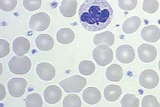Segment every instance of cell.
I'll return each instance as SVG.
<instances>
[{
	"instance_id": "obj_27",
	"label": "cell",
	"mask_w": 160,
	"mask_h": 107,
	"mask_svg": "<svg viewBox=\"0 0 160 107\" xmlns=\"http://www.w3.org/2000/svg\"><path fill=\"white\" fill-rule=\"evenodd\" d=\"M41 0H23V6L29 11H34L40 9L41 6Z\"/></svg>"
},
{
	"instance_id": "obj_4",
	"label": "cell",
	"mask_w": 160,
	"mask_h": 107,
	"mask_svg": "<svg viewBox=\"0 0 160 107\" xmlns=\"http://www.w3.org/2000/svg\"><path fill=\"white\" fill-rule=\"evenodd\" d=\"M92 56L98 64L104 67L112 62L113 52L109 46L100 45L94 49Z\"/></svg>"
},
{
	"instance_id": "obj_18",
	"label": "cell",
	"mask_w": 160,
	"mask_h": 107,
	"mask_svg": "<svg viewBox=\"0 0 160 107\" xmlns=\"http://www.w3.org/2000/svg\"><path fill=\"white\" fill-rule=\"evenodd\" d=\"M141 24V19L139 17L128 18L122 24V29L126 34H132L139 29Z\"/></svg>"
},
{
	"instance_id": "obj_10",
	"label": "cell",
	"mask_w": 160,
	"mask_h": 107,
	"mask_svg": "<svg viewBox=\"0 0 160 107\" xmlns=\"http://www.w3.org/2000/svg\"><path fill=\"white\" fill-rule=\"evenodd\" d=\"M36 72L39 78L45 81H51L56 75V69L54 66L45 62L38 64Z\"/></svg>"
},
{
	"instance_id": "obj_16",
	"label": "cell",
	"mask_w": 160,
	"mask_h": 107,
	"mask_svg": "<svg viewBox=\"0 0 160 107\" xmlns=\"http://www.w3.org/2000/svg\"><path fill=\"white\" fill-rule=\"evenodd\" d=\"M35 43L37 48L42 51H50L54 45V40L50 35L40 34L37 37Z\"/></svg>"
},
{
	"instance_id": "obj_3",
	"label": "cell",
	"mask_w": 160,
	"mask_h": 107,
	"mask_svg": "<svg viewBox=\"0 0 160 107\" xmlns=\"http://www.w3.org/2000/svg\"><path fill=\"white\" fill-rule=\"evenodd\" d=\"M60 86L66 93H78L86 86L87 80L84 77L75 75L60 82Z\"/></svg>"
},
{
	"instance_id": "obj_14",
	"label": "cell",
	"mask_w": 160,
	"mask_h": 107,
	"mask_svg": "<svg viewBox=\"0 0 160 107\" xmlns=\"http://www.w3.org/2000/svg\"><path fill=\"white\" fill-rule=\"evenodd\" d=\"M82 99L88 104H96L101 100V94L96 88L88 87L83 91Z\"/></svg>"
},
{
	"instance_id": "obj_31",
	"label": "cell",
	"mask_w": 160,
	"mask_h": 107,
	"mask_svg": "<svg viewBox=\"0 0 160 107\" xmlns=\"http://www.w3.org/2000/svg\"><path fill=\"white\" fill-rule=\"evenodd\" d=\"M10 44L4 39H0V58L6 56L10 52Z\"/></svg>"
},
{
	"instance_id": "obj_5",
	"label": "cell",
	"mask_w": 160,
	"mask_h": 107,
	"mask_svg": "<svg viewBox=\"0 0 160 107\" xmlns=\"http://www.w3.org/2000/svg\"><path fill=\"white\" fill-rule=\"evenodd\" d=\"M50 22V16L47 13L40 12L34 14L31 17L29 27L36 31H43L49 27Z\"/></svg>"
},
{
	"instance_id": "obj_20",
	"label": "cell",
	"mask_w": 160,
	"mask_h": 107,
	"mask_svg": "<svg viewBox=\"0 0 160 107\" xmlns=\"http://www.w3.org/2000/svg\"><path fill=\"white\" fill-rule=\"evenodd\" d=\"M122 88L118 85L111 84L105 88L104 89V96L107 101L115 102L119 99L121 95Z\"/></svg>"
},
{
	"instance_id": "obj_13",
	"label": "cell",
	"mask_w": 160,
	"mask_h": 107,
	"mask_svg": "<svg viewBox=\"0 0 160 107\" xmlns=\"http://www.w3.org/2000/svg\"><path fill=\"white\" fill-rule=\"evenodd\" d=\"M30 49V41L24 37H18L12 43V50L18 56H24L28 52Z\"/></svg>"
},
{
	"instance_id": "obj_25",
	"label": "cell",
	"mask_w": 160,
	"mask_h": 107,
	"mask_svg": "<svg viewBox=\"0 0 160 107\" xmlns=\"http://www.w3.org/2000/svg\"><path fill=\"white\" fill-rule=\"evenodd\" d=\"M121 104L122 107H138L140 101L134 94H126L122 99Z\"/></svg>"
},
{
	"instance_id": "obj_6",
	"label": "cell",
	"mask_w": 160,
	"mask_h": 107,
	"mask_svg": "<svg viewBox=\"0 0 160 107\" xmlns=\"http://www.w3.org/2000/svg\"><path fill=\"white\" fill-rule=\"evenodd\" d=\"M159 77L157 72L152 69H146L140 74L139 83L142 87L147 89L155 88L159 84Z\"/></svg>"
},
{
	"instance_id": "obj_23",
	"label": "cell",
	"mask_w": 160,
	"mask_h": 107,
	"mask_svg": "<svg viewBox=\"0 0 160 107\" xmlns=\"http://www.w3.org/2000/svg\"><path fill=\"white\" fill-rule=\"evenodd\" d=\"M62 106L65 107H81V100L80 97L77 94H68L64 98Z\"/></svg>"
},
{
	"instance_id": "obj_2",
	"label": "cell",
	"mask_w": 160,
	"mask_h": 107,
	"mask_svg": "<svg viewBox=\"0 0 160 107\" xmlns=\"http://www.w3.org/2000/svg\"><path fill=\"white\" fill-rule=\"evenodd\" d=\"M10 71L15 74H25L30 71L32 62L28 57L15 56L9 62Z\"/></svg>"
},
{
	"instance_id": "obj_22",
	"label": "cell",
	"mask_w": 160,
	"mask_h": 107,
	"mask_svg": "<svg viewBox=\"0 0 160 107\" xmlns=\"http://www.w3.org/2000/svg\"><path fill=\"white\" fill-rule=\"evenodd\" d=\"M96 69L95 64L91 61H82L79 65V71L84 76H90L94 73Z\"/></svg>"
},
{
	"instance_id": "obj_30",
	"label": "cell",
	"mask_w": 160,
	"mask_h": 107,
	"mask_svg": "<svg viewBox=\"0 0 160 107\" xmlns=\"http://www.w3.org/2000/svg\"><path fill=\"white\" fill-rule=\"evenodd\" d=\"M17 4V0H0V8L5 12L13 10Z\"/></svg>"
},
{
	"instance_id": "obj_1",
	"label": "cell",
	"mask_w": 160,
	"mask_h": 107,
	"mask_svg": "<svg viewBox=\"0 0 160 107\" xmlns=\"http://www.w3.org/2000/svg\"><path fill=\"white\" fill-rule=\"evenodd\" d=\"M113 10L106 0H86L80 6V23L89 31H99L106 28L112 20Z\"/></svg>"
},
{
	"instance_id": "obj_32",
	"label": "cell",
	"mask_w": 160,
	"mask_h": 107,
	"mask_svg": "<svg viewBox=\"0 0 160 107\" xmlns=\"http://www.w3.org/2000/svg\"><path fill=\"white\" fill-rule=\"evenodd\" d=\"M6 96V91H5V88L2 84H1V99L0 100L2 101Z\"/></svg>"
},
{
	"instance_id": "obj_8",
	"label": "cell",
	"mask_w": 160,
	"mask_h": 107,
	"mask_svg": "<svg viewBox=\"0 0 160 107\" xmlns=\"http://www.w3.org/2000/svg\"><path fill=\"white\" fill-rule=\"evenodd\" d=\"M138 52L140 60L145 63L153 62L157 56L156 48L151 44H142L138 49Z\"/></svg>"
},
{
	"instance_id": "obj_17",
	"label": "cell",
	"mask_w": 160,
	"mask_h": 107,
	"mask_svg": "<svg viewBox=\"0 0 160 107\" xmlns=\"http://www.w3.org/2000/svg\"><path fill=\"white\" fill-rule=\"evenodd\" d=\"M106 76L107 78L111 82H120L123 76L122 67L119 64H112L107 69Z\"/></svg>"
},
{
	"instance_id": "obj_33",
	"label": "cell",
	"mask_w": 160,
	"mask_h": 107,
	"mask_svg": "<svg viewBox=\"0 0 160 107\" xmlns=\"http://www.w3.org/2000/svg\"><path fill=\"white\" fill-rule=\"evenodd\" d=\"M159 70H160V61L159 62Z\"/></svg>"
},
{
	"instance_id": "obj_19",
	"label": "cell",
	"mask_w": 160,
	"mask_h": 107,
	"mask_svg": "<svg viewBox=\"0 0 160 107\" xmlns=\"http://www.w3.org/2000/svg\"><path fill=\"white\" fill-rule=\"evenodd\" d=\"M115 38L114 34L109 31L97 34L94 36V43L96 45L105 44L111 46L114 44Z\"/></svg>"
},
{
	"instance_id": "obj_21",
	"label": "cell",
	"mask_w": 160,
	"mask_h": 107,
	"mask_svg": "<svg viewBox=\"0 0 160 107\" xmlns=\"http://www.w3.org/2000/svg\"><path fill=\"white\" fill-rule=\"evenodd\" d=\"M75 38V33L70 28H62L57 33V39L61 44H70L74 40Z\"/></svg>"
},
{
	"instance_id": "obj_11",
	"label": "cell",
	"mask_w": 160,
	"mask_h": 107,
	"mask_svg": "<svg viewBox=\"0 0 160 107\" xmlns=\"http://www.w3.org/2000/svg\"><path fill=\"white\" fill-rule=\"evenodd\" d=\"M62 96V91L58 86L52 85L47 87L44 92V97L45 101L49 104L57 103Z\"/></svg>"
},
{
	"instance_id": "obj_7",
	"label": "cell",
	"mask_w": 160,
	"mask_h": 107,
	"mask_svg": "<svg viewBox=\"0 0 160 107\" xmlns=\"http://www.w3.org/2000/svg\"><path fill=\"white\" fill-rule=\"evenodd\" d=\"M27 82L23 78H15L10 79L8 83L9 93L14 98H20L24 94Z\"/></svg>"
},
{
	"instance_id": "obj_24",
	"label": "cell",
	"mask_w": 160,
	"mask_h": 107,
	"mask_svg": "<svg viewBox=\"0 0 160 107\" xmlns=\"http://www.w3.org/2000/svg\"><path fill=\"white\" fill-rule=\"evenodd\" d=\"M25 104L27 107H40L43 104L41 97L37 93L28 95L26 98Z\"/></svg>"
},
{
	"instance_id": "obj_15",
	"label": "cell",
	"mask_w": 160,
	"mask_h": 107,
	"mask_svg": "<svg viewBox=\"0 0 160 107\" xmlns=\"http://www.w3.org/2000/svg\"><path fill=\"white\" fill-rule=\"evenodd\" d=\"M77 6L76 0H62L60 7V12L65 17L71 18L76 14Z\"/></svg>"
},
{
	"instance_id": "obj_12",
	"label": "cell",
	"mask_w": 160,
	"mask_h": 107,
	"mask_svg": "<svg viewBox=\"0 0 160 107\" xmlns=\"http://www.w3.org/2000/svg\"><path fill=\"white\" fill-rule=\"evenodd\" d=\"M142 38L151 43L156 42L160 38V29L155 25L145 27L141 31Z\"/></svg>"
},
{
	"instance_id": "obj_9",
	"label": "cell",
	"mask_w": 160,
	"mask_h": 107,
	"mask_svg": "<svg viewBox=\"0 0 160 107\" xmlns=\"http://www.w3.org/2000/svg\"><path fill=\"white\" fill-rule=\"evenodd\" d=\"M116 56L118 60L122 63H131L135 58V51L131 46L122 45L117 49Z\"/></svg>"
},
{
	"instance_id": "obj_26",
	"label": "cell",
	"mask_w": 160,
	"mask_h": 107,
	"mask_svg": "<svg viewBox=\"0 0 160 107\" xmlns=\"http://www.w3.org/2000/svg\"><path fill=\"white\" fill-rule=\"evenodd\" d=\"M159 4L157 0H144L142 9L147 13L152 14L158 10Z\"/></svg>"
},
{
	"instance_id": "obj_29",
	"label": "cell",
	"mask_w": 160,
	"mask_h": 107,
	"mask_svg": "<svg viewBox=\"0 0 160 107\" xmlns=\"http://www.w3.org/2000/svg\"><path fill=\"white\" fill-rule=\"evenodd\" d=\"M137 3V0H118L119 7L124 10H132L136 7Z\"/></svg>"
},
{
	"instance_id": "obj_28",
	"label": "cell",
	"mask_w": 160,
	"mask_h": 107,
	"mask_svg": "<svg viewBox=\"0 0 160 107\" xmlns=\"http://www.w3.org/2000/svg\"><path fill=\"white\" fill-rule=\"evenodd\" d=\"M142 107H160V104L157 99L152 95H148L144 97L142 102Z\"/></svg>"
}]
</instances>
